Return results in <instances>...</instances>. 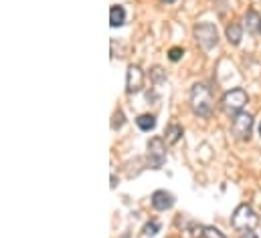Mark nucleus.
I'll return each instance as SVG.
<instances>
[{
	"label": "nucleus",
	"instance_id": "nucleus-3",
	"mask_svg": "<svg viewBox=\"0 0 261 238\" xmlns=\"http://www.w3.org/2000/svg\"><path fill=\"white\" fill-rule=\"evenodd\" d=\"M193 37H195L196 45L204 51H211L219 45V31L213 22H198L193 28Z\"/></svg>",
	"mask_w": 261,
	"mask_h": 238
},
{
	"label": "nucleus",
	"instance_id": "nucleus-13",
	"mask_svg": "<svg viewBox=\"0 0 261 238\" xmlns=\"http://www.w3.org/2000/svg\"><path fill=\"white\" fill-rule=\"evenodd\" d=\"M136 125H138L142 131H152V129L156 127V117L150 115V113H144V115H140V117L136 119Z\"/></svg>",
	"mask_w": 261,
	"mask_h": 238
},
{
	"label": "nucleus",
	"instance_id": "nucleus-9",
	"mask_svg": "<svg viewBox=\"0 0 261 238\" xmlns=\"http://www.w3.org/2000/svg\"><path fill=\"white\" fill-rule=\"evenodd\" d=\"M243 28L249 33V35H253V37H257L261 33V14L257 10H247L245 12V18H243Z\"/></svg>",
	"mask_w": 261,
	"mask_h": 238
},
{
	"label": "nucleus",
	"instance_id": "nucleus-7",
	"mask_svg": "<svg viewBox=\"0 0 261 238\" xmlns=\"http://www.w3.org/2000/svg\"><path fill=\"white\" fill-rule=\"evenodd\" d=\"M144 71L138 67V65H130L128 67V73H126V93L128 95H136L142 91L144 87Z\"/></svg>",
	"mask_w": 261,
	"mask_h": 238
},
{
	"label": "nucleus",
	"instance_id": "nucleus-8",
	"mask_svg": "<svg viewBox=\"0 0 261 238\" xmlns=\"http://www.w3.org/2000/svg\"><path fill=\"white\" fill-rule=\"evenodd\" d=\"M174 204H176L174 196H172L170 192H166V190H156V192L152 194V206H154V210H158V212L170 210Z\"/></svg>",
	"mask_w": 261,
	"mask_h": 238
},
{
	"label": "nucleus",
	"instance_id": "nucleus-6",
	"mask_svg": "<svg viewBox=\"0 0 261 238\" xmlns=\"http://www.w3.org/2000/svg\"><path fill=\"white\" fill-rule=\"evenodd\" d=\"M231 131H233V135H235L237 139L247 141V139L251 137V131H253V115H251V113H245V111L233 115Z\"/></svg>",
	"mask_w": 261,
	"mask_h": 238
},
{
	"label": "nucleus",
	"instance_id": "nucleus-16",
	"mask_svg": "<svg viewBox=\"0 0 261 238\" xmlns=\"http://www.w3.org/2000/svg\"><path fill=\"white\" fill-rule=\"evenodd\" d=\"M124 125V113L122 111H116L114 113V121H112V129H120Z\"/></svg>",
	"mask_w": 261,
	"mask_h": 238
},
{
	"label": "nucleus",
	"instance_id": "nucleus-10",
	"mask_svg": "<svg viewBox=\"0 0 261 238\" xmlns=\"http://www.w3.org/2000/svg\"><path fill=\"white\" fill-rule=\"evenodd\" d=\"M225 35H227V41H229L233 47H237V45L241 43V39H243V26H241L239 22H231V24L227 26Z\"/></svg>",
	"mask_w": 261,
	"mask_h": 238
},
{
	"label": "nucleus",
	"instance_id": "nucleus-12",
	"mask_svg": "<svg viewBox=\"0 0 261 238\" xmlns=\"http://www.w3.org/2000/svg\"><path fill=\"white\" fill-rule=\"evenodd\" d=\"M126 22V10L122 8V6H112L110 8V24L116 28V26H122Z\"/></svg>",
	"mask_w": 261,
	"mask_h": 238
},
{
	"label": "nucleus",
	"instance_id": "nucleus-5",
	"mask_svg": "<svg viewBox=\"0 0 261 238\" xmlns=\"http://www.w3.org/2000/svg\"><path fill=\"white\" fill-rule=\"evenodd\" d=\"M146 158H148V166L152 170H160L164 166V162H166V141H164V137H152L148 141Z\"/></svg>",
	"mask_w": 261,
	"mask_h": 238
},
{
	"label": "nucleus",
	"instance_id": "nucleus-19",
	"mask_svg": "<svg viewBox=\"0 0 261 238\" xmlns=\"http://www.w3.org/2000/svg\"><path fill=\"white\" fill-rule=\"evenodd\" d=\"M162 2H164V4H174L176 0H162Z\"/></svg>",
	"mask_w": 261,
	"mask_h": 238
},
{
	"label": "nucleus",
	"instance_id": "nucleus-18",
	"mask_svg": "<svg viewBox=\"0 0 261 238\" xmlns=\"http://www.w3.org/2000/svg\"><path fill=\"white\" fill-rule=\"evenodd\" d=\"M239 238H257V234H255L253 230H247V232H241V236Z\"/></svg>",
	"mask_w": 261,
	"mask_h": 238
},
{
	"label": "nucleus",
	"instance_id": "nucleus-20",
	"mask_svg": "<svg viewBox=\"0 0 261 238\" xmlns=\"http://www.w3.org/2000/svg\"><path fill=\"white\" fill-rule=\"evenodd\" d=\"M259 139H261V123H259Z\"/></svg>",
	"mask_w": 261,
	"mask_h": 238
},
{
	"label": "nucleus",
	"instance_id": "nucleus-15",
	"mask_svg": "<svg viewBox=\"0 0 261 238\" xmlns=\"http://www.w3.org/2000/svg\"><path fill=\"white\" fill-rule=\"evenodd\" d=\"M158 230H160L158 222H148V224L144 226V236H156Z\"/></svg>",
	"mask_w": 261,
	"mask_h": 238
},
{
	"label": "nucleus",
	"instance_id": "nucleus-4",
	"mask_svg": "<svg viewBox=\"0 0 261 238\" xmlns=\"http://www.w3.org/2000/svg\"><path fill=\"white\" fill-rule=\"evenodd\" d=\"M247 101H249V95H247V91H243V89H231V91H227L225 95H223V99H221V109H223V113H227V115H237V113H241L243 111V107L247 105Z\"/></svg>",
	"mask_w": 261,
	"mask_h": 238
},
{
	"label": "nucleus",
	"instance_id": "nucleus-17",
	"mask_svg": "<svg viewBox=\"0 0 261 238\" xmlns=\"http://www.w3.org/2000/svg\"><path fill=\"white\" fill-rule=\"evenodd\" d=\"M182 55H185V51H182L180 47H174V49H170V53H168V57H170V61H172V63H176V61L180 59Z\"/></svg>",
	"mask_w": 261,
	"mask_h": 238
},
{
	"label": "nucleus",
	"instance_id": "nucleus-14",
	"mask_svg": "<svg viewBox=\"0 0 261 238\" xmlns=\"http://www.w3.org/2000/svg\"><path fill=\"white\" fill-rule=\"evenodd\" d=\"M200 234H202V238H227L219 228H215V226H202L200 228Z\"/></svg>",
	"mask_w": 261,
	"mask_h": 238
},
{
	"label": "nucleus",
	"instance_id": "nucleus-1",
	"mask_svg": "<svg viewBox=\"0 0 261 238\" xmlns=\"http://www.w3.org/2000/svg\"><path fill=\"white\" fill-rule=\"evenodd\" d=\"M189 99H191V109H193L195 115L204 117V119L213 115V105H215V101H213L211 89H208L204 83H195V85L191 87Z\"/></svg>",
	"mask_w": 261,
	"mask_h": 238
},
{
	"label": "nucleus",
	"instance_id": "nucleus-2",
	"mask_svg": "<svg viewBox=\"0 0 261 238\" xmlns=\"http://www.w3.org/2000/svg\"><path fill=\"white\" fill-rule=\"evenodd\" d=\"M257 224H259V216L255 214V210L249 204H241L235 208V212L231 216V226L235 230L247 232V230H253Z\"/></svg>",
	"mask_w": 261,
	"mask_h": 238
},
{
	"label": "nucleus",
	"instance_id": "nucleus-11",
	"mask_svg": "<svg viewBox=\"0 0 261 238\" xmlns=\"http://www.w3.org/2000/svg\"><path fill=\"white\" fill-rule=\"evenodd\" d=\"M182 125H178V123H170L168 127H166V131H164V141L168 143V145H174L180 137H182Z\"/></svg>",
	"mask_w": 261,
	"mask_h": 238
}]
</instances>
